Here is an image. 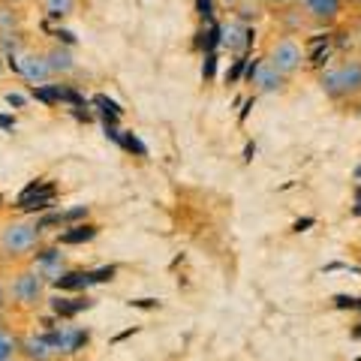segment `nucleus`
I'll list each match as a JSON object with an SVG mask.
<instances>
[{"mask_svg": "<svg viewBox=\"0 0 361 361\" xmlns=\"http://www.w3.org/2000/svg\"><path fill=\"white\" fill-rule=\"evenodd\" d=\"M45 295H49V277L33 265V262H21L6 271V298H9V310L16 313H37Z\"/></svg>", "mask_w": 361, "mask_h": 361, "instance_id": "f03ea898", "label": "nucleus"}, {"mask_svg": "<svg viewBox=\"0 0 361 361\" xmlns=\"http://www.w3.org/2000/svg\"><path fill=\"white\" fill-rule=\"evenodd\" d=\"M21 353V334L9 329V322H0V361L18 358Z\"/></svg>", "mask_w": 361, "mask_h": 361, "instance_id": "9b49d317", "label": "nucleus"}, {"mask_svg": "<svg viewBox=\"0 0 361 361\" xmlns=\"http://www.w3.org/2000/svg\"><path fill=\"white\" fill-rule=\"evenodd\" d=\"M18 70H21V75L27 78V82H37V85H42V82H49V78H54V73H51V66H49V61H45V51H25L18 58Z\"/></svg>", "mask_w": 361, "mask_h": 361, "instance_id": "423d86ee", "label": "nucleus"}, {"mask_svg": "<svg viewBox=\"0 0 361 361\" xmlns=\"http://www.w3.org/2000/svg\"><path fill=\"white\" fill-rule=\"evenodd\" d=\"M42 226L33 217H6L0 223V265L13 268L30 262L39 250Z\"/></svg>", "mask_w": 361, "mask_h": 361, "instance_id": "f257e3e1", "label": "nucleus"}, {"mask_svg": "<svg viewBox=\"0 0 361 361\" xmlns=\"http://www.w3.org/2000/svg\"><path fill=\"white\" fill-rule=\"evenodd\" d=\"M45 61H49L54 75H70L75 70L73 54H70V49H63V45H49V49H45Z\"/></svg>", "mask_w": 361, "mask_h": 361, "instance_id": "9d476101", "label": "nucleus"}, {"mask_svg": "<svg viewBox=\"0 0 361 361\" xmlns=\"http://www.w3.org/2000/svg\"><path fill=\"white\" fill-rule=\"evenodd\" d=\"M265 4L268 6H295L298 0H265Z\"/></svg>", "mask_w": 361, "mask_h": 361, "instance_id": "2eb2a0df", "label": "nucleus"}, {"mask_svg": "<svg viewBox=\"0 0 361 361\" xmlns=\"http://www.w3.org/2000/svg\"><path fill=\"white\" fill-rule=\"evenodd\" d=\"M223 45H226V49H229L232 54L247 51V45H250V30H247L241 21H229V25L223 27Z\"/></svg>", "mask_w": 361, "mask_h": 361, "instance_id": "6e6552de", "label": "nucleus"}, {"mask_svg": "<svg viewBox=\"0 0 361 361\" xmlns=\"http://www.w3.org/2000/svg\"><path fill=\"white\" fill-rule=\"evenodd\" d=\"M9 361H18V358H9Z\"/></svg>", "mask_w": 361, "mask_h": 361, "instance_id": "f3484780", "label": "nucleus"}, {"mask_svg": "<svg viewBox=\"0 0 361 361\" xmlns=\"http://www.w3.org/2000/svg\"><path fill=\"white\" fill-rule=\"evenodd\" d=\"M301 18L313 27H331L346 16V0H298Z\"/></svg>", "mask_w": 361, "mask_h": 361, "instance_id": "39448f33", "label": "nucleus"}, {"mask_svg": "<svg viewBox=\"0 0 361 361\" xmlns=\"http://www.w3.org/2000/svg\"><path fill=\"white\" fill-rule=\"evenodd\" d=\"M304 61H307V54H304V45L295 37H277V39H271L265 49V63L274 66V70L286 78L295 75L304 66Z\"/></svg>", "mask_w": 361, "mask_h": 361, "instance_id": "20e7f679", "label": "nucleus"}, {"mask_svg": "<svg viewBox=\"0 0 361 361\" xmlns=\"http://www.w3.org/2000/svg\"><path fill=\"white\" fill-rule=\"evenodd\" d=\"M9 310V298H6V274H0V313Z\"/></svg>", "mask_w": 361, "mask_h": 361, "instance_id": "4468645a", "label": "nucleus"}, {"mask_svg": "<svg viewBox=\"0 0 361 361\" xmlns=\"http://www.w3.org/2000/svg\"><path fill=\"white\" fill-rule=\"evenodd\" d=\"M18 4H9V0H0V33H9L13 27H18Z\"/></svg>", "mask_w": 361, "mask_h": 361, "instance_id": "ddd939ff", "label": "nucleus"}, {"mask_svg": "<svg viewBox=\"0 0 361 361\" xmlns=\"http://www.w3.org/2000/svg\"><path fill=\"white\" fill-rule=\"evenodd\" d=\"M319 85L322 94L334 103H355L361 97V58H346L341 63L325 66Z\"/></svg>", "mask_w": 361, "mask_h": 361, "instance_id": "7ed1b4c3", "label": "nucleus"}, {"mask_svg": "<svg viewBox=\"0 0 361 361\" xmlns=\"http://www.w3.org/2000/svg\"><path fill=\"white\" fill-rule=\"evenodd\" d=\"M39 6H42V13L49 16V18H70L75 16V9H78V0H39Z\"/></svg>", "mask_w": 361, "mask_h": 361, "instance_id": "f8f14e48", "label": "nucleus"}, {"mask_svg": "<svg viewBox=\"0 0 361 361\" xmlns=\"http://www.w3.org/2000/svg\"><path fill=\"white\" fill-rule=\"evenodd\" d=\"M253 85L262 90V94H274V90H283L286 85V75H280L274 66H268L265 61L256 66V75H253Z\"/></svg>", "mask_w": 361, "mask_h": 361, "instance_id": "1a4fd4ad", "label": "nucleus"}, {"mask_svg": "<svg viewBox=\"0 0 361 361\" xmlns=\"http://www.w3.org/2000/svg\"><path fill=\"white\" fill-rule=\"evenodd\" d=\"M9 4H21V0H9Z\"/></svg>", "mask_w": 361, "mask_h": 361, "instance_id": "dca6fc26", "label": "nucleus"}, {"mask_svg": "<svg viewBox=\"0 0 361 361\" xmlns=\"http://www.w3.org/2000/svg\"><path fill=\"white\" fill-rule=\"evenodd\" d=\"M27 361H51L58 355V349H54L51 337H21V353Z\"/></svg>", "mask_w": 361, "mask_h": 361, "instance_id": "0eeeda50", "label": "nucleus"}]
</instances>
